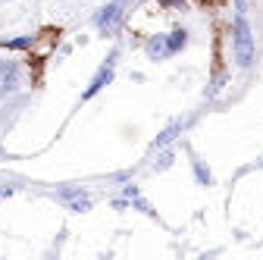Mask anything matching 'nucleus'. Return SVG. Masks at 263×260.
I'll list each match as a JSON object with an SVG mask.
<instances>
[{"label": "nucleus", "instance_id": "423d86ee", "mask_svg": "<svg viewBox=\"0 0 263 260\" xmlns=\"http://www.w3.org/2000/svg\"><path fill=\"white\" fill-rule=\"evenodd\" d=\"M144 53H147V60H154V63H163V60H170L173 53H170L166 35H151V38H147V44H144Z\"/></svg>", "mask_w": 263, "mask_h": 260}, {"label": "nucleus", "instance_id": "9b49d317", "mask_svg": "<svg viewBox=\"0 0 263 260\" xmlns=\"http://www.w3.org/2000/svg\"><path fill=\"white\" fill-rule=\"evenodd\" d=\"M79 194H88V188H82V185H63V188H57V191H53V198H57L60 204H66V201L79 198Z\"/></svg>", "mask_w": 263, "mask_h": 260}, {"label": "nucleus", "instance_id": "20e7f679", "mask_svg": "<svg viewBox=\"0 0 263 260\" xmlns=\"http://www.w3.org/2000/svg\"><path fill=\"white\" fill-rule=\"evenodd\" d=\"M19 85H22V66L16 60L0 57V97L19 91Z\"/></svg>", "mask_w": 263, "mask_h": 260}, {"label": "nucleus", "instance_id": "0eeeda50", "mask_svg": "<svg viewBox=\"0 0 263 260\" xmlns=\"http://www.w3.org/2000/svg\"><path fill=\"white\" fill-rule=\"evenodd\" d=\"M191 173H194V182L197 185H204V188H210V185H216V179H213V173H210V166L204 163L197 154H191Z\"/></svg>", "mask_w": 263, "mask_h": 260}, {"label": "nucleus", "instance_id": "f03ea898", "mask_svg": "<svg viewBox=\"0 0 263 260\" xmlns=\"http://www.w3.org/2000/svg\"><path fill=\"white\" fill-rule=\"evenodd\" d=\"M125 13H128V7H122L119 0H110V4H104L101 10L94 13L97 31H101L104 38H116L119 31H122V25H125Z\"/></svg>", "mask_w": 263, "mask_h": 260}, {"label": "nucleus", "instance_id": "ddd939ff", "mask_svg": "<svg viewBox=\"0 0 263 260\" xmlns=\"http://www.w3.org/2000/svg\"><path fill=\"white\" fill-rule=\"evenodd\" d=\"M173 160H176V154H173V151H166V147H163V154L157 157V163H154V170H157V173H163V170H170V166H173Z\"/></svg>", "mask_w": 263, "mask_h": 260}, {"label": "nucleus", "instance_id": "2eb2a0df", "mask_svg": "<svg viewBox=\"0 0 263 260\" xmlns=\"http://www.w3.org/2000/svg\"><path fill=\"white\" fill-rule=\"evenodd\" d=\"M226 79H229V76H226V72H219V76H216V79L210 82V91H207V94H216V91H222V85H226Z\"/></svg>", "mask_w": 263, "mask_h": 260}, {"label": "nucleus", "instance_id": "f257e3e1", "mask_svg": "<svg viewBox=\"0 0 263 260\" xmlns=\"http://www.w3.org/2000/svg\"><path fill=\"white\" fill-rule=\"evenodd\" d=\"M232 57H235L238 69H251L257 60V38H254V28L245 13H235L232 19Z\"/></svg>", "mask_w": 263, "mask_h": 260}, {"label": "nucleus", "instance_id": "a211bd4d", "mask_svg": "<svg viewBox=\"0 0 263 260\" xmlns=\"http://www.w3.org/2000/svg\"><path fill=\"white\" fill-rule=\"evenodd\" d=\"M232 4H235V13H245L248 10V0H232Z\"/></svg>", "mask_w": 263, "mask_h": 260}, {"label": "nucleus", "instance_id": "aec40b11", "mask_svg": "<svg viewBox=\"0 0 263 260\" xmlns=\"http://www.w3.org/2000/svg\"><path fill=\"white\" fill-rule=\"evenodd\" d=\"M144 4V0H132V10H135V7H141Z\"/></svg>", "mask_w": 263, "mask_h": 260}, {"label": "nucleus", "instance_id": "1a4fd4ad", "mask_svg": "<svg viewBox=\"0 0 263 260\" xmlns=\"http://www.w3.org/2000/svg\"><path fill=\"white\" fill-rule=\"evenodd\" d=\"M31 44H35V35H16L0 41V50H31Z\"/></svg>", "mask_w": 263, "mask_h": 260}, {"label": "nucleus", "instance_id": "f3484780", "mask_svg": "<svg viewBox=\"0 0 263 260\" xmlns=\"http://www.w3.org/2000/svg\"><path fill=\"white\" fill-rule=\"evenodd\" d=\"M157 4L163 10H179V7H185V0H157Z\"/></svg>", "mask_w": 263, "mask_h": 260}, {"label": "nucleus", "instance_id": "6e6552de", "mask_svg": "<svg viewBox=\"0 0 263 260\" xmlns=\"http://www.w3.org/2000/svg\"><path fill=\"white\" fill-rule=\"evenodd\" d=\"M166 44H170V53H173V57H176V53H182V50L188 47V28L176 25L173 31H166Z\"/></svg>", "mask_w": 263, "mask_h": 260}, {"label": "nucleus", "instance_id": "9d476101", "mask_svg": "<svg viewBox=\"0 0 263 260\" xmlns=\"http://www.w3.org/2000/svg\"><path fill=\"white\" fill-rule=\"evenodd\" d=\"M63 207L69 210V213H88V210L94 207V198H91V194H79V198H72V201H66Z\"/></svg>", "mask_w": 263, "mask_h": 260}, {"label": "nucleus", "instance_id": "6ab92c4d", "mask_svg": "<svg viewBox=\"0 0 263 260\" xmlns=\"http://www.w3.org/2000/svg\"><path fill=\"white\" fill-rule=\"evenodd\" d=\"M13 194H16V188H10V185H7V188H0V198H13Z\"/></svg>", "mask_w": 263, "mask_h": 260}, {"label": "nucleus", "instance_id": "7ed1b4c3", "mask_svg": "<svg viewBox=\"0 0 263 260\" xmlns=\"http://www.w3.org/2000/svg\"><path fill=\"white\" fill-rule=\"evenodd\" d=\"M116 63H119V47H113L110 53H107V60L97 66V72L91 76V82H88V88L82 91V104H88V101H94L97 94H101L110 82H113V76H116Z\"/></svg>", "mask_w": 263, "mask_h": 260}, {"label": "nucleus", "instance_id": "f8f14e48", "mask_svg": "<svg viewBox=\"0 0 263 260\" xmlns=\"http://www.w3.org/2000/svg\"><path fill=\"white\" fill-rule=\"evenodd\" d=\"M132 210H138V213H144V216H151V219H160V216H157V210H154V204H151V201H144L141 194H138V198H132Z\"/></svg>", "mask_w": 263, "mask_h": 260}, {"label": "nucleus", "instance_id": "39448f33", "mask_svg": "<svg viewBox=\"0 0 263 260\" xmlns=\"http://www.w3.org/2000/svg\"><path fill=\"white\" fill-rule=\"evenodd\" d=\"M185 128H188V119H173L166 128H163V132L154 138V144H151V151H163V147H170L182 132H185Z\"/></svg>", "mask_w": 263, "mask_h": 260}, {"label": "nucleus", "instance_id": "4468645a", "mask_svg": "<svg viewBox=\"0 0 263 260\" xmlns=\"http://www.w3.org/2000/svg\"><path fill=\"white\" fill-rule=\"evenodd\" d=\"M110 207H113V210H119V213H125V210H132V201H128V198H113V201H110Z\"/></svg>", "mask_w": 263, "mask_h": 260}, {"label": "nucleus", "instance_id": "412c9836", "mask_svg": "<svg viewBox=\"0 0 263 260\" xmlns=\"http://www.w3.org/2000/svg\"><path fill=\"white\" fill-rule=\"evenodd\" d=\"M119 4H122V7H128V10H132V0H119Z\"/></svg>", "mask_w": 263, "mask_h": 260}, {"label": "nucleus", "instance_id": "dca6fc26", "mask_svg": "<svg viewBox=\"0 0 263 260\" xmlns=\"http://www.w3.org/2000/svg\"><path fill=\"white\" fill-rule=\"evenodd\" d=\"M138 194H141V188H138V185H122V198H128V201H132V198H138Z\"/></svg>", "mask_w": 263, "mask_h": 260}]
</instances>
